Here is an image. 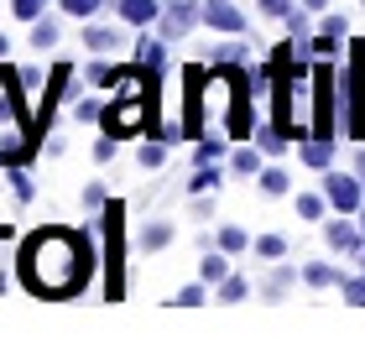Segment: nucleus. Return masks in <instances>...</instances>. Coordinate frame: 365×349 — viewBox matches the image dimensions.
Segmentation results:
<instances>
[{"label":"nucleus","instance_id":"f03ea898","mask_svg":"<svg viewBox=\"0 0 365 349\" xmlns=\"http://www.w3.org/2000/svg\"><path fill=\"white\" fill-rule=\"evenodd\" d=\"M146 120H152V94H146V78L141 73H125L120 84H115V99L105 105V136L125 141V136H141Z\"/></svg>","mask_w":365,"mask_h":349},{"label":"nucleus","instance_id":"0eeeda50","mask_svg":"<svg viewBox=\"0 0 365 349\" xmlns=\"http://www.w3.org/2000/svg\"><path fill=\"white\" fill-rule=\"evenodd\" d=\"M303 167H313V172H329L334 167V136H319V130H313V136L303 141Z\"/></svg>","mask_w":365,"mask_h":349},{"label":"nucleus","instance_id":"dca6fc26","mask_svg":"<svg viewBox=\"0 0 365 349\" xmlns=\"http://www.w3.org/2000/svg\"><path fill=\"white\" fill-rule=\"evenodd\" d=\"M198 276H204L209 287H220V281L230 276V251H214V256H204V261H198Z\"/></svg>","mask_w":365,"mask_h":349},{"label":"nucleus","instance_id":"49530a36","mask_svg":"<svg viewBox=\"0 0 365 349\" xmlns=\"http://www.w3.org/2000/svg\"><path fill=\"white\" fill-rule=\"evenodd\" d=\"M360 6H365V0H360Z\"/></svg>","mask_w":365,"mask_h":349},{"label":"nucleus","instance_id":"473e14b6","mask_svg":"<svg viewBox=\"0 0 365 349\" xmlns=\"http://www.w3.org/2000/svg\"><path fill=\"white\" fill-rule=\"evenodd\" d=\"M11 193H16V204H31V193H37V182H31L21 167H11Z\"/></svg>","mask_w":365,"mask_h":349},{"label":"nucleus","instance_id":"79ce46f5","mask_svg":"<svg viewBox=\"0 0 365 349\" xmlns=\"http://www.w3.org/2000/svg\"><path fill=\"white\" fill-rule=\"evenodd\" d=\"M303 6H308V11H329L334 0H303Z\"/></svg>","mask_w":365,"mask_h":349},{"label":"nucleus","instance_id":"ea45409f","mask_svg":"<svg viewBox=\"0 0 365 349\" xmlns=\"http://www.w3.org/2000/svg\"><path fill=\"white\" fill-rule=\"evenodd\" d=\"M115 146H120L115 136H105V141H94V162H110V157H115Z\"/></svg>","mask_w":365,"mask_h":349},{"label":"nucleus","instance_id":"6e6552de","mask_svg":"<svg viewBox=\"0 0 365 349\" xmlns=\"http://www.w3.org/2000/svg\"><path fill=\"white\" fill-rule=\"evenodd\" d=\"M115 11H120V21H125V26H157L162 0H115Z\"/></svg>","mask_w":365,"mask_h":349},{"label":"nucleus","instance_id":"6ab92c4d","mask_svg":"<svg viewBox=\"0 0 365 349\" xmlns=\"http://www.w3.org/2000/svg\"><path fill=\"white\" fill-rule=\"evenodd\" d=\"M256 146L267 157H282V152H287V125H261L256 130Z\"/></svg>","mask_w":365,"mask_h":349},{"label":"nucleus","instance_id":"a19ab883","mask_svg":"<svg viewBox=\"0 0 365 349\" xmlns=\"http://www.w3.org/2000/svg\"><path fill=\"white\" fill-rule=\"evenodd\" d=\"M16 240V224H0V245H11Z\"/></svg>","mask_w":365,"mask_h":349},{"label":"nucleus","instance_id":"4be33fe9","mask_svg":"<svg viewBox=\"0 0 365 349\" xmlns=\"http://www.w3.org/2000/svg\"><path fill=\"white\" fill-rule=\"evenodd\" d=\"M220 182H225V172L214 167V162H204V167H198V172L188 177V188H193V193H214V188H220Z\"/></svg>","mask_w":365,"mask_h":349},{"label":"nucleus","instance_id":"f257e3e1","mask_svg":"<svg viewBox=\"0 0 365 349\" xmlns=\"http://www.w3.org/2000/svg\"><path fill=\"white\" fill-rule=\"evenodd\" d=\"M94 240L78 235V229L47 224L37 235L21 240V256H16V271H21V287L37 297H78L94 281Z\"/></svg>","mask_w":365,"mask_h":349},{"label":"nucleus","instance_id":"a211bd4d","mask_svg":"<svg viewBox=\"0 0 365 349\" xmlns=\"http://www.w3.org/2000/svg\"><path fill=\"white\" fill-rule=\"evenodd\" d=\"M73 120H78V125L105 120V99H99V94H78V99H73Z\"/></svg>","mask_w":365,"mask_h":349},{"label":"nucleus","instance_id":"c03bdc74","mask_svg":"<svg viewBox=\"0 0 365 349\" xmlns=\"http://www.w3.org/2000/svg\"><path fill=\"white\" fill-rule=\"evenodd\" d=\"M355 177H360V182H365V152H360V157H355Z\"/></svg>","mask_w":365,"mask_h":349},{"label":"nucleus","instance_id":"f3484780","mask_svg":"<svg viewBox=\"0 0 365 349\" xmlns=\"http://www.w3.org/2000/svg\"><path fill=\"white\" fill-rule=\"evenodd\" d=\"M240 297H251V276H235V271H230L220 287H214V303H240Z\"/></svg>","mask_w":365,"mask_h":349},{"label":"nucleus","instance_id":"aec40b11","mask_svg":"<svg viewBox=\"0 0 365 349\" xmlns=\"http://www.w3.org/2000/svg\"><path fill=\"white\" fill-rule=\"evenodd\" d=\"M303 281H308V287H339L344 276H339L329 261H308V266H303Z\"/></svg>","mask_w":365,"mask_h":349},{"label":"nucleus","instance_id":"7ed1b4c3","mask_svg":"<svg viewBox=\"0 0 365 349\" xmlns=\"http://www.w3.org/2000/svg\"><path fill=\"white\" fill-rule=\"evenodd\" d=\"M204 21V0H162V16H157V31L168 42H182L188 31Z\"/></svg>","mask_w":365,"mask_h":349},{"label":"nucleus","instance_id":"20e7f679","mask_svg":"<svg viewBox=\"0 0 365 349\" xmlns=\"http://www.w3.org/2000/svg\"><path fill=\"white\" fill-rule=\"evenodd\" d=\"M324 198H329V209H334V214H360L365 209V182L329 167L324 172Z\"/></svg>","mask_w":365,"mask_h":349},{"label":"nucleus","instance_id":"7c9ffc66","mask_svg":"<svg viewBox=\"0 0 365 349\" xmlns=\"http://www.w3.org/2000/svg\"><path fill=\"white\" fill-rule=\"evenodd\" d=\"M220 157H225V136H204V141L193 146V162H198V167H204V162H220Z\"/></svg>","mask_w":365,"mask_h":349},{"label":"nucleus","instance_id":"1a4fd4ad","mask_svg":"<svg viewBox=\"0 0 365 349\" xmlns=\"http://www.w3.org/2000/svg\"><path fill=\"white\" fill-rule=\"evenodd\" d=\"M78 42H84V53H115L125 37L115 26H94V21H84V31H78Z\"/></svg>","mask_w":365,"mask_h":349},{"label":"nucleus","instance_id":"5701e85b","mask_svg":"<svg viewBox=\"0 0 365 349\" xmlns=\"http://www.w3.org/2000/svg\"><path fill=\"white\" fill-rule=\"evenodd\" d=\"M47 6H53V0H11V16H16V21H42V16H47Z\"/></svg>","mask_w":365,"mask_h":349},{"label":"nucleus","instance_id":"c85d7f7f","mask_svg":"<svg viewBox=\"0 0 365 349\" xmlns=\"http://www.w3.org/2000/svg\"><path fill=\"white\" fill-rule=\"evenodd\" d=\"M136 162H141L146 172H152V167H162V162H168V136H162V141H146L141 152H136Z\"/></svg>","mask_w":365,"mask_h":349},{"label":"nucleus","instance_id":"39448f33","mask_svg":"<svg viewBox=\"0 0 365 349\" xmlns=\"http://www.w3.org/2000/svg\"><path fill=\"white\" fill-rule=\"evenodd\" d=\"M204 21H209L214 31H225V37H240V31L251 26L235 0H204Z\"/></svg>","mask_w":365,"mask_h":349},{"label":"nucleus","instance_id":"4c0bfd02","mask_svg":"<svg viewBox=\"0 0 365 349\" xmlns=\"http://www.w3.org/2000/svg\"><path fill=\"white\" fill-rule=\"evenodd\" d=\"M256 11H261V16H277V21H282V16L292 11V0H256Z\"/></svg>","mask_w":365,"mask_h":349},{"label":"nucleus","instance_id":"4468645a","mask_svg":"<svg viewBox=\"0 0 365 349\" xmlns=\"http://www.w3.org/2000/svg\"><path fill=\"white\" fill-rule=\"evenodd\" d=\"M292 281H297V271H292L287 261H277V271H272L267 281H261V297H267V303H277V297H287Z\"/></svg>","mask_w":365,"mask_h":349},{"label":"nucleus","instance_id":"423d86ee","mask_svg":"<svg viewBox=\"0 0 365 349\" xmlns=\"http://www.w3.org/2000/svg\"><path fill=\"white\" fill-rule=\"evenodd\" d=\"M324 240H329V251H339V256H355L365 235H360V229L350 224V214H339V219H329V224H324Z\"/></svg>","mask_w":365,"mask_h":349},{"label":"nucleus","instance_id":"37998d69","mask_svg":"<svg viewBox=\"0 0 365 349\" xmlns=\"http://www.w3.org/2000/svg\"><path fill=\"white\" fill-rule=\"evenodd\" d=\"M6 53H11V37H6V31H0V63H6Z\"/></svg>","mask_w":365,"mask_h":349},{"label":"nucleus","instance_id":"bb28decb","mask_svg":"<svg viewBox=\"0 0 365 349\" xmlns=\"http://www.w3.org/2000/svg\"><path fill=\"white\" fill-rule=\"evenodd\" d=\"M329 198L324 193H297V219H324Z\"/></svg>","mask_w":365,"mask_h":349},{"label":"nucleus","instance_id":"f704fd0d","mask_svg":"<svg viewBox=\"0 0 365 349\" xmlns=\"http://www.w3.org/2000/svg\"><path fill=\"white\" fill-rule=\"evenodd\" d=\"M105 204H110V198H105V182H84V209H89V214H105Z\"/></svg>","mask_w":365,"mask_h":349},{"label":"nucleus","instance_id":"9d476101","mask_svg":"<svg viewBox=\"0 0 365 349\" xmlns=\"http://www.w3.org/2000/svg\"><path fill=\"white\" fill-rule=\"evenodd\" d=\"M26 42H31V53H53V47L63 42V26H58V16H42V21H31Z\"/></svg>","mask_w":365,"mask_h":349},{"label":"nucleus","instance_id":"2f4dec72","mask_svg":"<svg viewBox=\"0 0 365 349\" xmlns=\"http://www.w3.org/2000/svg\"><path fill=\"white\" fill-rule=\"evenodd\" d=\"M256 256L261 261H282V256H287V240H282V235H261L256 240Z\"/></svg>","mask_w":365,"mask_h":349},{"label":"nucleus","instance_id":"cd10ccee","mask_svg":"<svg viewBox=\"0 0 365 349\" xmlns=\"http://www.w3.org/2000/svg\"><path fill=\"white\" fill-rule=\"evenodd\" d=\"M105 6V0H58L63 16H73V21H94V11Z\"/></svg>","mask_w":365,"mask_h":349},{"label":"nucleus","instance_id":"c9c22d12","mask_svg":"<svg viewBox=\"0 0 365 349\" xmlns=\"http://www.w3.org/2000/svg\"><path fill=\"white\" fill-rule=\"evenodd\" d=\"M324 31H329V37H344V31H350V16H344V11H324V21H319Z\"/></svg>","mask_w":365,"mask_h":349},{"label":"nucleus","instance_id":"b1692460","mask_svg":"<svg viewBox=\"0 0 365 349\" xmlns=\"http://www.w3.org/2000/svg\"><path fill=\"white\" fill-rule=\"evenodd\" d=\"M220 251H230V256H240V251H251V235H245L240 224H225L220 229Z\"/></svg>","mask_w":365,"mask_h":349},{"label":"nucleus","instance_id":"393cba45","mask_svg":"<svg viewBox=\"0 0 365 349\" xmlns=\"http://www.w3.org/2000/svg\"><path fill=\"white\" fill-rule=\"evenodd\" d=\"M313 63H339V37H329V31H319V42H308Z\"/></svg>","mask_w":365,"mask_h":349},{"label":"nucleus","instance_id":"412c9836","mask_svg":"<svg viewBox=\"0 0 365 349\" xmlns=\"http://www.w3.org/2000/svg\"><path fill=\"white\" fill-rule=\"evenodd\" d=\"M256 182H261V193H267V198H282V193L292 188V177L282 172V167H261V172H256Z\"/></svg>","mask_w":365,"mask_h":349},{"label":"nucleus","instance_id":"58836bf2","mask_svg":"<svg viewBox=\"0 0 365 349\" xmlns=\"http://www.w3.org/2000/svg\"><path fill=\"white\" fill-rule=\"evenodd\" d=\"M240 58H245V47H235V42L214 47V63H240Z\"/></svg>","mask_w":365,"mask_h":349},{"label":"nucleus","instance_id":"2eb2a0df","mask_svg":"<svg viewBox=\"0 0 365 349\" xmlns=\"http://www.w3.org/2000/svg\"><path fill=\"white\" fill-rule=\"evenodd\" d=\"M261 157H267L261 146H240V152L230 157V172H235V177H256L261 172Z\"/></svg>","mask_w":365,"mask_h":349},{"label":"nucleus","instance_id":"e433bc0d","mask_svg":"<svg viewBox=\"0 0 365 349\" xmlns=\"http://www.w3.org/2000/svg\"><path fill=\"white\" fill-rule=\"evenodd\" d=\"M339 287H344V303L350 308H365V276L360 281H339Z\"/></svg>","mask_w":365,"mask_h":349},{"label":"nucleus","instance_id":"f8f14e48","mask_svg":"<svg viewBox=\"0 0 365 349\" xmlns=\"http://www.w3.org/2000/svg\"><path fill=\"white\" fill-rule=\"evenodd\" d=\"M125 73H130L125 63H89V68H84V78H89L94 89H115V84H120Z\"/></svg>","mask_w":365,"mask_h":349},{"label":"nucleus","instance_id":"9b49d317","mask_svg":"<svg viewBox=\"0 0 365 349\" xmlns=\"http://www.w3.org/2000/svg\"><path fill=\"white\" fill-rule=\"evenodd\" d=\"M136 63L146 73H162V63H168V37H162V31H157V37H141L136 42Z\"/></svg>","mask_w":365,"mask_h":349},{"label":"nucleus","instance_id":"a18cd8bd","mask_svg":"<svg viewBox=\"0 0 365 349\" xmlns=\"http://www.w3.org/2000/svg\"><path fill=\"white\" fill-rule=\"evenodd\" d=\"M360 235H365V209H360Z\"/></svg>","mask_w":365,"mask_h":349},{"label":"nucleus","instance_id":"a878e982","mask_svg":"<svg viewBox=\"0 0 365 349\" xmlns=\"http://www.w3.org/2000/svg\"><path fill=\"white\" fill-rule=\"evenodd\" d=\"M350 136H365V68L355 73V115H350Z\"/></svg>","mask_w":365,"mask_h":349},{"label":"nucleus","instance_id":"ddd939ff","mask_svg":"<svg viewBox=\"0 0 365 349\" xmlns=\"http://www.w3.org/2000/svg\"><path fill=\"white\" fill-rule=\"evenodd\" d=\"M136 245H141V251H168V245H173V224H168V219H152V224H141Z\"/></svg>","mask_w":365,"mask_h":349},{"label":"nucleus","instance_id":"c756f323","mask_svg":"<svg viewBox=\"0 0 365 349\" xmlns=\"http://www.w3.org/2000/svg\"><path fill=\"white\" fill-rule=\"evenodd\" d=\"M173 303H178V308H198V303H209V281H204V276L188 281V287H182V292L173 297Z\"/></svg>","mask_w":365,"mask_h":349},{"label":"nucleus","instance_id":"72a5a7b5","mask_svg":"<svg viewBox=\"0 0 365 349\" xmlns=\"http://www.w3.org/2000/svg\"><path fill=\"white\" fill-rule=\"evenodd\" d=\"M282 21H287V37H308V6H292Z\"/></svg>","mask_w":365,"mask_h":349}]
</instances>
